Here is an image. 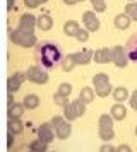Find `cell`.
<instances>
[{
    "mask_svg": "<svg viewBox=\"0 0 137 152\" xmlns=\"http://www.w3.org/2000/svg\"><path fill=\"white\" fill-rule=\"evenodd\" d=\"M22 104H24L26 110H36L40 106V97L36 94H26L24 99H22Z\"/></svg>",
    "mask_w": 137,
    "mask_h": 152,
    "instance_id": "17",
    "label": "cell"
},
{
    "mask_svg": "<svg viewBox=\"0 0 137 152\" xmlns=\"http://www.w3.org/2000/svg\"><path fill=\"white\" fill-rule=\"evenodd\" d=\"M110 115L113 116V120H118V121H120V120H123V118L127 116V108H125L122 103H116V104L111 106Z\"/></svg>",
    "mask_w": 137,
    "mask_h": 152,
    "instance_id": "12",
    "label": "cell"
},
{
    "mask_svg": "<svg viewBox=\"0 0 137 152\" xmlns=\"http://www.w3.org/2000/svg\"><path fill=\"white\" fill-rule=\"evenodd\" d=\"M7 104L10 106V104H14V97H12V92H9V96H7Z\"/></svg>",
    "mask_w": 137,
    "mask_h": 152,
    "instance_id": "42",
    "label": "cell"
},
{
    "mask_svg": "<svg viewBox=\"0 0 137 152\" xmlns=\"http://www.w3.org/2000/svg\"><path fill=\"white\" fill-rule=\"evenodd\" d=\"M26 79H27V75L24 74V72H15L14 75H10L9 79H7V91L12 92V94L14 92H17Z\"/></svg>",
    "mask_w": 137,
    "mask_h": 152,
    "instance_id": "7",
    "label": "cell"
},
{
    "mask_svg": "<svg viewBox=\"0 0 137 152\" xmlns=\"http://www.w3.org/2000/svg\"><path fill=\"white\" fill-rule=\"evenodd\" d=\"M79 2H84V0H63L65 5H75V4H79Z\"/></svg>",
    "mask_w": 137,
    "mask_h": 152,
    "instance_id": "40",
    "label": "cell"
},
{
    "mask_svg": "<svg viewBox=\"0 0 137 152\" xmlns=\"http://www.w3.org/2000/svg\"><path fill=\"white\" fill-rule=\"evenodd\" d=\"M38 28H40L41 31H50V29L53 28V19L48 14H41L40 17H38Z\"/></svg>",
    "mask_w": 137,
    "mask_h": 152,
    "instance_id": "19",
    "label": "cell"
},
{
    "mask_svg": "<svg viewBox=\"0 0 137 152\" xmlns=\"http://www.w3.org/2000/svg\"><path fill=\"white\" fill-rule=\"evenodd\" d=\"M63 116H65V120H68V121L77 120V115H75L74 108H72V103H68L67 106H63Z\"/></svg>",
    "mask_w": 137,
    "mask_h": 152,
    "instance_id": "30",
    "label": "cell"
},
{
    "mask_svg": "<svg viewBox=\"0 0 137 152\" xmlns=\"http://www.w3.org/2000/svg\"><path fill=\"white\" fill-rule=\"evenodd\" d=\"M10 41L14 45H17L21 48H33L34 45H36V36L34 33H26V31H22V29H15L10 33Z\"/></svg>",
    "mask_w": 137,
    "mask_h": 152,
    "instance_id": "2",
    "label": "cell"
},
{
    "mask_svg": "<svg viewBox=\"0 0 137 152\" xmlns=\"http://www.w3.org/2000/svg\"><path fill=\"white\" fill-rule=\"evenodd\" d=\"M82 24L89 33H96L99 29V19L96 15V10H86L82 14Z\"/></svg>",
    "mask_w": 137,
    "mask_h": 152,
    "instance_id": "5",
    "label": "cell"
},
{
    "mask_svg": "<svg viewBox=\"0 0 137 152\" xmlns=\"http://www.w3.org/2000/svg\"><path fill=\"white\" fill-rule=\"evenodd\" d=\"M89 2H91V5L96 12H105L106 10V2L105 0H89Z\"/></svg>",
    "mask_w": 137,
    "mask_h": 152,
    "instance_id": "31",
    "label": "cell"
},
{
    "mask_svg": "<svg viewBox=\"0 0 137 152\" xmlns=\"http://www.w3.org/2000/svg\"><path fill=\"white\" fill-rule=\"evenodd\" d=\"M29 151L31 152H48V144H45L43 140L36 138L29 144Z\"/></svg>",
    "mask_w": 137,
    "mask_h": 152,
    "instance_id": "22",
    "label": "cell"
},
{
    "mask_svg": "<svg viewBox=\"0 0 137 152\" xmlns=\"http://www.w3.org/2000/svg\"><path fill=\"white\" fill-rule=\"evenodd\" d=\"M26 75H27V80L29 82H33V84H40V86H43V84H46L48 82V72L46 70H43L41 67H29L26 72Z\"/></svg>",
    "mask_w": 137,
    "mask_h": 152,
    "instance_id": "4",
    "label": "cell"
},
{
    "mask_svg": "<svg viewBox=\"0 0 137 152\" xmlns=\"http://www.w3.org/2000/svg\"><path fill=\"white\" fill-rule=\"evenodd\" d=\"M48 0H24V5H26L27 9H36L40 7L41 4H46Z\"/></svg>",
    "mask_w": 137,
    "mask_h": 152,
    "instance_id": "34",
    "label": "cell"
},
{
    "mask_svg": "<svg viewBox=\"0 0 137 152\" xmlns=\"http://www.w3.org/2000/svg\"><path fill=\"white\" fill-rule=\"evenodd\" d=\"M72 108H74L77 118L84 116V113H86V103H84V101H81V99H75V101H72Z\"/></svg>",
    "mask_w": 137,
    "mask_h": 152,
    "instance_id": "24",
    "label": "cell"
},
{
    "mask_svg": "<svg viewBox=\"0 0 137 152\" xmlns=\"http://www.w3.org/2000/svg\"><path fill=\"white\" fill-rule=\"evenodd\" d=\"M77 65L75 60L72 58V55H67L65 58H62V69L63 72H70V70H74V67Z\"/></svg>",
    "mask_w": 137,
    "mask_h": 152,
    "instance_id": "25",
    "label": "cell"
},
{
    "mask_svg": "<svg viewBox=\"0 0 137 152\" xmlns=\"http://www.w3.org/2000/svg\"><path fill=\"white\" fill-rule=\"evenodd\" d=\"M24 104L22 103H14L9 106V110H7V116L9 118H21L22 116V113H24Z\"/></svg>",
    "mask_w": 137,
    "mask_h": 152,
    "instance_id": "16",
    "label": "cell"
},
{
    "mask_svg": "<svg viewBox=\"0 0 137 152\" xmlns=\"http://www.w3.org/2000/svg\"><path fill=\"white\" fill-rule=\"evenodd\" d=\"M98 123H99V128H113V116L111 115H101Z\"/></svg>",
    "mask_w": 137,
    "mask_h": 152,
    "instance_id": "26",
    "label": "cell"
},
{
    "mask_svg": "<svg viewBox=\"0 0 137 152\" xmlns=\"http://www.w3.org/2000/svg\"><path fill=\"white\" fill-rule=\"evenodd\" d=\"M12 9H14V0H7V10L10 12Z\"/></svg>",
    "mask_w": 137,
    "mask_h": 152,
    "instance_id": "41",
    "label": "cell"
},
{
    "mask_svg": "<svg viewBox=\"0 0 137 152\" xmlns=\"http://www.w3.org/2000/svg\"><path fill=\"white\" fill-rule=\"evenodd\" d=\"M38 60L45 69H52L58 62H62V51L53 43H45L38 50Z\"/></svg>",
    "mask_w": 137,
    "mask_h": 152,
    "instance_id": "1",
    "label": "cell"
},
{
    "mask_svg": "<svg viewBox=\"0 0 137 152\" xmlns=\"http://www.w3.org/2000/svg\"><path fill=\"white\" fill-rule=\"evenodd\" d=\"M12 145H14V133L12 132H7V147L10 149Z\"/></svg>",
    "mask_w": 137,
    "mask_h": 152,
    "instance_id": "38",
    "label": "cell"
},
{
    "mask_svg": "<svg viewBox=\"0 0 137 152\" xmlns=\"http://www.w3.org/2000/svg\"><path fill=\"white\" fill-rule=\"evenodd\" d=\"M29 152H31V151H29Z\"/></svg>",
    "mask_w": 137,
    "mask_h": 152,
    "instance_id": "45",
    "label": "cell"
},
{
    "mask_svg": "<svg viewBox=\"0 0 137 152\" xmlns=\"http://www.w3.org/2000/svg\"><path fill=\"white\" fill-rule=\"evenodd\" d=\"M125 14H129L132 21H137V2H129L125 5Z\"/></svg>",
    "mask_w": 137,
    "mask_h": 152,
    "instance_id": "28",
    "label": "cell"
},
{
    "mask_svg": "<svg viewBox=\"0 0 137 152\" xmlns=\"http://www.w3.org/2000/svg\"><path fill=\"white\" fill-rule=\"evenodd\" d=\"M79 29H81V26H79L77 21H67L63 24V33L67 36H77Z\"/></svg>",
    "mask_w": 137,
    "mask_h": 152,
    "instance_id": "20",
    "label": "cell"
},
{
    "mask_svg": "<svg viewBox=\"0 0 137 152\" xmlns=\"http://www.w3.org/2000/svg\"><path fill=\"white\" fill-rule=\"evenodd\" d=\"M129 2H136V0H129Z\"/></svg>",
    "mask_w": 137,
    "mask_h": 152,
    "instance_id": "44",
    "label": "cell"
},
{
    "mask_svg": "<svg viewBox=\"0 0 137 152\" xmlns=\"http://www.w3.org/2000/svg\"><path fill=\"white\" fill-rule=\"evenodd\" d=\"M111 94H113V99H115L116 103H123V101H127V99L130 97L129 89H127V87H123V86H120V87H115Z\"/></svg>",
    "mask_w": 137,
    "mask_h": 152,
    "instance_id": "15",
    "label": "cell"
},
{
    "mask_svg": "<svg viewBox=\"0 0 137 152\" xmlns=\"http://www.w3.org/2000/svg\"><path fill=\"white\" fill-rule=\"evenodd\" d=\"M94 92L98 97H106L110 96L113 91H111V84H106V86H101V87H94Z\"/></svg>",
    "mask_w": 137,
    "mask_h": 152,
    "instance_id": "29",
    "label": "cell"
},
{
    "mask_svg": "<svg viewBox=\"0 0 137 152\" xmlns=\"http://www.w3.org/2000/svg\"><path fill=\"white\" fill-rule=\"evenodd\" d=\"M113 137H115L113 128H99V138L103 142H110V140H113Z\"/></svg>",
    "mask_w": 137,
    "mask_h": 152,
    "instance_id": "27",
    "label": "cell"
},
{
    "mask_svg": "<svg viewBox=\"0 0 137 152\" xmlns=\"http://www.w3.org/2000/svg\"><path fill=\"white\" fill-rule=\"evenodd\" d=\"M134 133H136V137H137V126H136V130H134Z\"/></svg>",
    "mask_w": 137,
    "mask_h": 152,
    "instance_id": "43",
    "label": "cell"
},
{
    "mask_svg": "<svg viewBox=\"0 0 137 152\" xmlns=\"http://www.w3.org/2000/svg\"><path fill=\"white\" fill-rule=\"evenodd\" d=\"M129 101H130V108H134V110L137 111V89L130 94V97H129Z\"/></svg>",
    "mask_w": 137,
    "mask_h": 152,
    "instance_id": "36",
    "label": "cell"
},
{
    "mask_svg": "<svg viewBox=\"0 0 137 152\" xmlns=\"http://www.w3.org/2000/svg\"><path fill=\"white\" fill-rule=\"evenodd\" d=\"M55 135H57V133H55V128H53L52 123H43V125L38 126V138L43 140L45 144H52Z\"/></svg>",
    "mask_w": 137,
    "mask_h": 152,
    "instance_id": "8",
    "label": "cell"
},
{
    "mask_svg": "<svg viewBox=\"0 0 137 152\" xmlns=\"http://www.w3.org/2000/svg\"><path fill=\"white\" fill-rule=\"evenodd\" d=\"M58 94H62V96H70V92H72V86L68 82H62L60 86H58V91H57Z\"/></svg>",
    "mask_w": 137,
    "mask_h": 152,
    "instance_id": "32",
    "label": "cell"
},
{
    "mask_svg": "<svg viewBox=\"0 0 137 152\" xmlns=\"http://www.w3.org/2000/svg\"><path fill=\"white\" fill-rule=\"evenodd\" d=\"M53 103L57 104V106H67L68 104V97L67 96H62V94H58V92H55V96H53Z\"/></svg>",
    "mask_w": 137,
    "mask_h": 152,
    "instance_id": "33",
    "label": "cell"
},
{
    "mask_svg": "<svg viewBox=\"0 0 137 152\" xmlns=\"http://www.w3.org/2000/svg\"><path fill=\"white\" fill-rule=\"evenodd\" d=\"M127 55H129V60L132 62H137V34H134L129 39V45H127Z\"/></svg>",
    "mask_w": 137,
    "mask_h": 152,
    "instance_id": "14",
    "label": "cell"
},
{
    "mask_svg": "<svg viewBox=\"0 0 137 152\" xmlns=\"http://www.w3.org/2000/svg\"><path fill=\"white\" fill-rule=\"evenodd\" d=\"M130 22H132L130 15L123 12V14H118L115 17V28L116 29H127V28H130Z\"/></svg>",
    "mask_w": 137,
    "mask_h": 152,
    "instance_id": "18",
    "label": "cell"
},
{
    "mask_svg": "<svg viewBox=\"0 0 137 152\" xmlns=\"http://www.w3.org/2000/svg\"><path fill=\"white\" fill-rule=\"evenodd\" d=\"M50 123L53 125L55 133H57V137L60 138V140H65V138L70 137L72 126H70V121H68V120H65V116L57 115V116L52 118V121H50Z\"/></svg>",
    "mask_w": 137,
    "mask_h": 152,
    "instance_id": "3",
    "label": "cell"
},
{
    "mask_svg": "<svg viewBox=\"0 0 137 152\" xmlns=\"http://www.w3.org/2000/svg\"><path fill=\"white\" fill-rule=\"evenodd\" d=\"M38 28V17L33 14H24L19 19V29L26 31V33H34V29Z\"/></svg>",
    "mask_w": 137,
    "mask_h": 152,
    "instance_id": "9",
    "label": "cell"
},
{
    "mask_svg": "<svg viewBox=\"0 0 137 152\" xmlns=\"http://www.w3.org/2000/svg\"><path fill=\"white\" fill-rule=\"evenodd\" d=\"M7 128H9V132H12L14 135H19L24 130V125L21 123L19 118H9L7 120Z\"/></svg>",
    "mask_w": 137,
    "mask_h": 152,
    "instance_id": "13",
    "label": "cell"
},
{
    "mask_svg": "<svg viewBox=\"0 0 137 152\" xmlns=\"http://www.w3.org/2000/svg\"><path fill=\"white\" fill-rule=\"evenodd\" d=\"M113 63H115L118 69H125L127 63H129V55H127V50L116 45L113 46Z\"/></svg>",
    "mask_w": 137,
    "mask_h": 152,
    "instance_id": "6",
    "label": "cell"
},
{
    "mask_svg": "<svg viewBox=\"0 0 137 152\" xmlns=\"http://www.w3.org/2000/svg\"><path fill=\"white\" fill-rule=\"evenodd\" d=\"M94 96H96V92H94L93 89H91V87H82L81 92H79V99H81V101H84L86 104L93 103Z\"/></svg>",
    "mask_w": 137,
    "mask_h": 152,
    "instance_id": "21",
    "label": "cell"
},
{
    "mask_svg": "<svg viewBox=\"0 0 137 152\" xmlns=\"http://www.w3.org/2000/svg\"><path fill=\"white\" fill-rule=\"evenodd\" d=\"M106 84H110V77L108 74H96L94 77H93V86L94 87H101V86H106Z\"/></svg>",
    "mask_w": 137,
    "mask_h": 152,
    "instance_id": "23",
    "label": "cell"
},
{
    "mask_svg": "<svg viewBox=\"0 0 137 152\" xmlns=\"http://www.w3.org/2000/svg\"><path fill=\"white\" fill-rule=\"evenodd\" d=\"M99 152H116V149L111 144H103L99 147Z\"/></svg>",
    "mask_w": 137,
    "mask_h": 152,
    "instance_id": "37",
    "label": "cell"
},
{
    "mask_svg": "<svg viewBox=\"0 0 137 152\" xmlns=\"http://www.w3.org/2000/svg\"><path fill=\"white\" fill-rule=\"evenodd\" d=\"M116 152H132V149H130L129 145H118V147H116Z\"/></svg>",
    "mask_w": 137,
    "mask_h": 152,
    "instance_id": "39",
    "label": "cell"
},
{
    "mask_svg": "<svg viewBox=\"0 0 137 152\" xmlns=\"http://www.w3.org/2000/svg\"><path fill=\"white\" fill-rule=\"evenodd\" d=\"M93 60L96 63H110L113 62V50L110 48H99L94 51V55H93Z\"/></svg>",
    "mask_w": 137,
    "mask_h": 152,
    "instance_id": "10",
    "label": "cell"
},
{
    "mask_svg": "<svg viewBox=\"0 0 137 152\" xmlns=\"http://www.w3.org/2000/svg\"><path fill=\"white\" fill-rule=\"evenodd\" d=\"M75 38H77V41H81V43L88 41V39H89V31H88L86 28H81V29H79V33H77V36H75Z\"/></svg>",
    "mask_w": 137,
    "mask_h": 152,
    "instance_id": "35",
    "label": "cell"
},
{
    "mask_svg": "<svg viewBox=\"0 0 137 152\" xmlns=\"http://www.w3.org/2000/svg\"><path fill=\"white\" fill-rule=\"evenodd\" d=\"M93 51L91 50H81V51H75V53H72V58L75 60V63L77 65H88L91 60H93Z\"/></svg>",
    "mask_w": 137,
    "mask_h": 152,
    "instance_id": "11",
    "label": "cell"
}]
</instances>
